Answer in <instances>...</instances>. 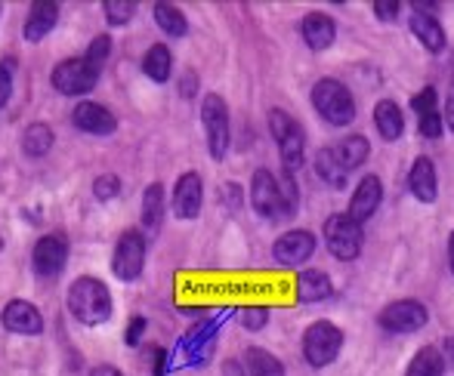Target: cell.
<instances>
[{
	"mask_svg": "<svg viewBox=\"0 0 454 376\" xmlns=\"http://www.w3.org/2000/svg\"><path fill=\"white\" fill-rule=\"evenodd\" d=\"M251 207L263 219H291L297 213V182H294V176L287 170L281 176H275L272 170L260 167L251 180Z\"/></svg>",
	"mask_w": 454,
	"mask_h": 376,
	"instance_id": "obj_1",
	"label": "cell"
},
{
	"mask_svg": "<svg viewBox=\"0 0 454 376\" xmlns=\"http://www.w3.org/2000/svg\"><path fill=\"white\" fill-rule=\"evenodd\" d=\"M309 102L316 108V114L328 127H349L356 120V99L343 81L337 78H322L316 81L309 93Z\"/></svg>",
	"mask_w": 454,
	"mask_h": 376,
	"instance_id": "obj_2",
	"label": "cell"
},
{
	"mask_svg": "<svg viewBox=\"0 0 454 376\" xmlns=\"http://www.w3.org/2000/svg\"><path fill=\"white\" fill-rule=\"evenodd\" d=\"M68 309L87 327L106 324L112 318V293L96 278H78L68 290Z\"/></svg>",
	"mask_w": 454,
	"mask_h": 376,
	"instance_id": "obj_3",
	"label": "cell"
},
{
	"mask_svg": "<svg viewBox=\"0 0 454 376\" xmlns=\"http://www.w3.org/2000/svg\"><path fill=\"white\" fill-rule=\"evenodd\" d=\"M322 234H325V244H328V253L337 263H353V259L362 257L364 228L349 213H331L322 226Z\"/></svg>",
	"mask_w": 454,
	"mask_h": 376,
	"instance_id": "obj_4",
	"label": "cell"
},
{
	"mask_svg": "<svg viewBox=\"0 0 454 376\" xmlns=\"http://www.w3.org/2000/svg\"><path fill=\"white\" fill-rule=\"evenodd\" d=\"M266 120H270V133H272L275 145H278V151H281V164H285V170H287V173L300 170V167H303V161H306V133H303V127H300L297 120L285 111V108H272Z\"/></svg>",
	"mask_w": 454,
	"mask_h": 376,
	"instance_id": "obj_5",
	"label": "cell"
},
{
	"mask_svg": "<svg viewBox=\"0 0 454 376\" xmlns=\"http://www.w3.org/2000/svg\"><path fill=\"white\" fill-rule=\"evenodd\" d=\"M300 349H303L306 364L316 367V371H322V367L334 364V361L340 358L343 330L337 327V324H331V321H316V324H309V327H306Z\"/></svg>",
	"mask_w": 454,
	"mask_h": 376,
	"instance_id": "obj_6",
	"label": "cell"
},
{
	"mask_svg": "<svg viewBox=\"0 0 454 376\" xmlns=\"http://www.w3.org/2000/svg\"><path fill=\"white\" fill-rule=\"evenodd\" d=\"M201 124L207 133V149L214 161H223L229 155V142H232V127H229V108L226 99L216 93H207L201 102Z\"/></svg>",
	"mask_w": 454,
	"mask_h": 376,
	"instance_id": "obj_7",
	"label": "cell"
},
{
	"mask_svg": "<svg viewBox=\"0 0 454 376\" xmlns=\"http://www.w3.org/2000/svg\"><path fill=\"white\" fill-rule=\"evenodd\" d=\"M377 324H380L387 334L395 336H408L418 334L430 324V311L420 299H393L389 305H383L380 315H377Z\"/></svg>",
	"mask_w": 454,
	"mask_h": 376,
	"instance_id": "obj_8",
	"label": "cell"
},
{
	"mask_svg": "<svg viewBox=\"0 0 454 376\" xmlns=\"http://www.w3.org/2000/svg\"><path fill=\"white\" fill-rule=\"evenodd\" d=\"M408 28H411L414 41L427 50V53L439 56L449 47V35H445L442 22L436 16V6H424V4H411V12H408Z\"/></svg>",
	"mask_w": 454,
	"mask_h": 376,
	"instance_id": "obj_9",
	"label": "cell"
},
{
	"mask_svg": "<svg viewBox=\"0 0 454 376\" xmlns=\"http://www.w3.org/2000/svg\"><path fill=\"white\" fill-rule=\"evenodd\" d=\"M318 250V241L309 228H291L281 238H275L272 244V259L278 265H287V269H300L306 265Z\"/></svg>",
	"mask_w": 454,
	"mask_h": 376,
	"instance_id": "obj_10",
	"label": "cell"
},
{
	"mask_svg": "<svg viewBox=\"0 0 454 376\" xmlns=\"http://www.w3.org/2000/svg\"><path fill=\"white\" fill-rule=\"evenodd\" d=\"M99 81V68L87 59H66L53 68V87L66 96H84L90 93Z\"/></svg>",
	"mask_w": 454,
	"mask_h": 376,
	"instance_id": "obj_11",
	"label": "cell"
},
{
	"mask_svg": "<svg viewBox=\"0 0 454 376\" xmlns=\"http://www.w3.org/2000/svg\"><path fill=\"white\" fill-rule=\"evenodd\" d=\"M145 269V241L139 232H124L114 244L112 272L121 281H137Z\"/></svg>",
	"mask_w": 454,
	"mask_h": 376,
	"instance_id": "obj_12",
	"label": "cell"
},
{
	"mask_svg": "<svg viewBox=\"0 0 454 376\" xmlns=\"http://www.w3.org/2000/svg\"><path fill=\"white\" fill-rule=\"evenodd\" d=\"M383 201V182L377 173H364L359 180V186L353 188V197H349V207L347 213L353 216L356 222H368L371 216L377 213Z\"/></svg>",
	"mask_w": 454,
	"mask_h": 376,
	"instance_id": "obj_13",
	"label": "cell"
},
{
	"mask_svg": "<svg viewBox=\"0 0 454 376\" xmlns=\"http://www.w3.org/2000/svg\"><path fill=\"white\" fill-rule=\"evenodd\" d=\"M300 37H303V43L312 53H325L337 41V22L328 12H306L300 19Z\"/></svg>",
	"mask_w": 454,
	"mask_h": 376,
	"instance_id": "obj_14",
	"label": "cell"
},
{
	"mask_svg": "<svg viewBox=\"0 0 454 376\" xmlns=\"http://www.w3.org/2000/svg\"><path fill=\"white\" fill-rule=\"evenodd\" d=\"M408 191L418 197L420 203H436L439 197V170L430 155L414 157L411 170H408Z\"/></svg>",
	"mask_w": 454,
	"mask_h": 376,
	"instance_id": "obj_15",
	"label": "cell"
},
{
	"mask_svg": "<svg viewBox=\"0 0 454 376\" xmlns=\"http://www.w3.org/2000/svg\"><path fill=\"white\" fill-rule=\"evenodd\" d=\"M66 263H68V247L62 238H56V234H43V238L35 244V272L41 278L62 275Z\"/></svg>",
	"mask_w": 454,
	"mask_h": 376,
	"instance_id": "obj_16",
	"label": "cell"
},
{
	"mask_svg": "<svg viewBox=\"0 0 454 376\" xmlns=\"http://www.w3.org/2000/svg\"><path fill=\"white\" fill-rule=\"evenodd\" d=\"M204 203V182L198 173H183L174 186V213L180 219H195Z\"/></svg>",
	"mask_w": 454,
	"mask_h": 376,
	"instance_id": "obj_17",
	"label": "cell"
},
{
	"mask_svg": "<svg viewBox=\"0 0 454 376\" xmlns=\"http://www.w3.org/2000/svg\"><path fill=\"white\" fill-rule=\"evenodd\" d=\"M334 296V284L325 272L318 269H300L297 281H294V299L300 305H316L325 303V299Z\"/></svg>",
	"mask_w": 454,
	"mask_h": 376,
	"instance_id": "obj_18",
	"label": "cell"
},
{
	"mask_svg": "<svg viewBox=\"0 0 454 376\" xmlns=\"http://www.w3.org/2000/svg\"><path fill=\"white\" fill-rule=\"evenodd\" d=\"M0 321H4V327L10 330V334H22V336H35L43 330L41 311L31 303H25V299H12L4 309V315H0Z\"/></svg>",
	"mask_w": 454,
	"mask_h": 376,
	"instance_id": "obj_19",
	"label": "cell"
},
{
	"mask_svg": "<svg viewBox=\"0 0 454 376\" xmlns=\"http://www.w3.org/2000/svg\"><path fill=\"white\" fill-rule=\"evenodd\" d=\"M72 120L81 133H93V136H108V133H114V127H118L114 114L108 111V108L96 105V102H81V105L74 108Z\"/></svg>",
	"mask_w": 454,
	"mask_h": 376,
	"instance_id": "obj_20",
	"label": "cell"
},
{
	"mask_svg": "<svg viewBox=\"0 0 454 376\" xmlns=\"http://www.w3.org/2000/svg\"><path fill=\"white\" fill-rule=\"evenodd\" d=\"M331 151H334L337 164H340L347 173H353V170H359L368 164L371 142H368V136H362V133H347V136L337 139V145H331Z\"/></svg>",
	"mask_w": 454,
	"mask_h": 376,
	"instance_id": "obj_21",
	"label": "cell"
},
{
	"mask_svg": "<svg viewBox=\"0 0 454 376\" xmlns=\"http://www.w3.org/2000/svg\"><path fill=\"white\" fill-rule=\"evenodd\" d=\"M374 127L383 142H399L405 136V114L393 99H380L374 105Z\"/></svg>",
	"mask_w": 454,
	"mask_h": 376,
	"instance_id": "obj_22",
	"label": "cell"
},
{
	"mask_svg": "<svg viewBox=\"0 0 454 376\" xmlns=\"http://www.w3.org/2000/svg\"><path fill=\"white\" fill-rule=\"evenodd\" d=\"M56 19H59V6L56 4H35L28 19H25V41H43L56 28Z\"/></svg>",
	"mask_w": 454,
	"mask_h": 376,
	"instance_id": "obj_23",
	"label": "cell"
},
{
	"mask_svg": "<svg viewBox=\"0 0 454 376\" xmlns=\"http://www.w3.org/2000/svg\"><path fill=\"white\" fill-rule=\"evenodd\" d=\"M445 355L436 346H424L414 352V358L408 361L405 376H445Z\"/></svg>",
	"mask_w": 454,
	"mask_h": 376,
	"instance_id": "obj_24",
	"label": "cell"
},
{
	"mask_svg": "<svg viewBox=\"0 0 454 376\" xmlns=\"http://www.w3.org/2000/svg\"><path fill=\"white\" fill-rule=\"evenodd\" d=\"M161 222H164V188L155 182V186H149L143 195V228H145V234L155 238V234L161 232Z\"/></svg>",
	"mask_w": 454,
	"mask_h": 376,
	"instance_id": "obj_25",
	"label": "cell"
},
{
	"mask_svg": "<svg viewBox=\"0 0 454 376\" xmlns=\"http://www.w3.org/2000/svg\"><path fill=\"white\" fill-rule=\"evenodd\" d=\"M143 72H145V78H152L155 84H164V81L170 78V72H174V56H170V50L164 47V43H155V47L145 53Z\"/></svg>",
	"mask_w": 454,
	"mask_h": 376,
	"instance_id": "obj_26",
	"label": "cell"
},
{
	"mask_svg": "<svg viewBox=\"0 0 454 376\" xmlns=\"http://www.w3.org/2000/svg\"><path fill=\"white\" fill-rule=\"evenodd\" d=\"M316 173H318V180L325 182V186H331V188H347V170L337 164V157H334V151L325 145V149H318V155H316Z\"/></svg>",
	"mask_w": 454,
	"mask_h": 376,
	"instance_id": "obj_27",
	"label": "cell"
},
{
	"mask_svg": "<svg viewBox=\"0 0 454 376\" xmlns=\"http://www.w3.org/2000/svg\"><path fill=\"white\" fill-rule=\"evenodd\" d=\"M247 376H285V364L266 349H247L245 352Z\"/></svg>",
	"mask_w": 454,
	"mask_h": 376,
	"instance_id": "obj_28",
	"label": "cell"
},
{
	"mask_svg": "<svg viewBox=\"0 0 454 376\" xmlns=\"http://www.w3.org/2000/svg\"><path fill=\"white\" fill-rule=\"evenodd\" d=\"M22 149L28 157H43L53 149V130L47 124H31L22 136Z\"/></svg>",
	"mask_w": 454,
	"mask_h": 376,
	"instance_id": "obj_29",
	"label": "cell"
},
{
	"mask_svg": "<svg viewBox=\"0 0 454 376\" xmlns=\"http://www.w3.org/2000/svg\"><path fill=\"white\" fill-rule=\"evenodd\" d=\"M155 22L161 25V31H168L170 37H185V31H189L185 16L170 4H155Z\"/></svg>",
	"mask_w": 454,
	"mask_h": 376,
	"instance_id": "obj_30",
	"label": "cell"
},
{
	"mask_svg": "<svg viewBox=\"0 0 454 376\" xmlns=\"http://www.w3.org/2000/svg\"><path fill=\"white\" fill-rule=\"evenodd\" d=\"M418 133L424 139H439L445 133V118H442V108L439 111H427L418 114Z\"/></svg>",
	"mask_w": 454,
	"mask_h": 376,
	"instance_id": "obj_31",
	"label": "cell"
},
{
	"mask_svg": "<svg viewBox=\"0 0 454 376\" xmlns=\"http://www.w3.org/2000/svg\"><path fill=\"white\" fill-rule=\"evenodd\" d=\"M137 12V4L133 0H108L106 4V19L112 25H127Z\"/></svg>",
	"mask_w": 454,
	"mask_h": 376,
	"instance_id": "obj_32",
	"label": "cell"
},
{
	"mask_svg": "<svg viewBox=\"0 0 454 376\" xmlns=\"http://www.w3.org/2000/svg\"><path fill=\"white\" fill-rule=\"evenodd\" d=\"M411 108H414V114H427V111H439V93H436V87L433 84H427L424 90H418L411 96Z\"/></svg>",
	"mask_w": 454,
	"mask_h": 376,
	"instance_id": "obj_33",
	"label": "cell"
},
{
	"mask_svg": "<svg viewBox=\"0 0 454 376\" xmlns=\"http://www.w3.org/2000/svg\"><path fill=\"white\" fill-rule=\"evenodd\" d=\"M266 324H270V309H263V305H247L241 311V327L245 330H263Z\"/></svg>",
	"mask_w": 454,
	"mask_h": 376,
	"instance_id": "obj_34",
	"label": "cell"
},
{
	"mask_svg": "<svg viewBox=\"0 0 454 376\" xmlns=\"http://www.w3.org/2000/svg\"><path fill=\"white\" fill-rule=\"evenodd\" d=\"M118 191H121V180L112 173L99 176V180L93 182V195L99 197V201H112V197H118Z\"/></svg>",
	"mask_w": 454,
	"mask_h": 376,
	"instance_id": "obj_35",
	"label": "cell"
},
{
	"mask_svg": "<svg viewBox=\"0 0 454 376\" xmlns=\"http://www.w3.org/2000/svg\"><path fill=\"white\" fill-rule=\"evenodd\" d=\"M108 50H112V37H106V35H102V37H96V41L90 43V50H87V56H84V59H87V62H93V65L99 68L102 62L108 59Z\"/></svg>",
	"mask_w": 454,
	"mask_h": 376,
	"instance_id": "obj_36",
	"label": "cell"
},
{
	"mask_svg": "<svg viewBox=\"0 0 454 376\" xmlns=\"http://www.w3.org/2000/svg\"><path fill=\"white\" fill-rule=\"evenodd\" d=\"M402 12V4H395V0H377L374 4V16L380 19V22H393V19H399Z\"/></svg>",
	"mask_w": 454,
	"mask_h": 376,
	"instance_id": "obj_37",
	"label": "cell"
},
{
	"mask_svg": "<svg viewBox=\"0 0 454 376\" xmlns=\"http://www.w3.org/2000/svg\"><path fill=\"white\" fill-rule=\"evenodd\" d=\"M10 96H12V74L6 65H0V108L10 102Z\"/></svg>",
	"mask_w": 454,
	"mask_h": 376,
	"instance_id": "obj_38",
	"label": "cell"
},
{
	"mask_svg": "<svg viewBox=\"0 0 454 376\" xmlns=\"http://www.w3.org/2000/svg\"><path fill=\"white\" fill-rule=\"evenodd\" d=\"M145 334V318H130V327H127V336L124 340L130 342V346H137L139 336Z\"/></svg>",
	"mask_w": 454,
	"mask_h": 376,
	"instance_id": "obj_39",
	"label": "cell"
},
{
	"mask_svg": "<svg viewBox=\"0 0 454 376\" xmlns=\"http://www.w3.org/2000/svg\"><path fill=\"white\" fill-rule=\"evenodd\" d=\"M223 197H226V207L229 210H239V201H241V191H239V186H223Z\"/></svg>",
	"mask_w": 454,
	"mask_h": 376,
	"instance_id": "obj_40",
	"label": "cell"
},
{
	"mask_svg": "<svg viewBox=\"0 0 454 376\" xmlns=\"http://www.w3.org/2000/svg\"><path fill=\"white\" fill-rule=\"evenodd\" d=\"M442 118H445V130L454 133V90L449 93V99H445V105H442Z\"/></svg>",
	"mask_w": 454,
	"mask_h": 376,
	"instance_id": "obj_41",
	"label": "cell"
},
{
	"mask_svg": "<svg viewBox=\"0 0 454 376\" xmlns=\"http://www.w3.org/2000/svg\"><path fill=\"white\" fill-rule=\"evenodd\" d=\"M223 376H247V367L241 361H226L223 364Z\"/></svg>",
	"mask_w": 454,
	"mask_h": 376,
	"instance_id": "obj_42",
	"label": "cell"
},
{
	"mask_svg": "<svg viewBox=\"0 0 454 376\" xmlns=\"http://www.w3.org/2000/svg\"><path fill=\"white\" fill-rule=\"evenodd\" d=\"M90 376H124L118 371V367H108V364H102V367H93V373Z\"/></svg>",
	"mask_w": 454,
	"mask_h": 376,
	"instance_id": "obj_43",
	"label": "cell"
},
{
	"mask_svg": "<svg viewBox=\"0 0 454 376\" xmlns=\"http://www.w3.org/2000/svg\"><path fill=\"white\" fill-rule=\"evenodd\" d=\"M195 87H198V81H195V74H185V81H183V96H189V93H195Z\"/></svg>",
	"mask_w": 454,
	"mask_h": 376,
	"instance_id": "obj_44",
	"label": "cell"
},
{
	"mask_svg": "<svg viewBox=\"0 0 454 376\" xmlns=\"http://www.w3.org/2000/svg\"><path fill=\"white\" fill-rule=\"evenodd\" d=\"M445 361H449V364L454 367V336H449V340H445Z\"/></svg>",
	"mask_w": 454,
	"mask_h": 376,
	"instance_id": "obj_45",
	"label": "cell"
},
{
	"mask_svg": "<svg viewBox=\"0 0 454 376\" xmlns=\"http://www.w3.org/2000/svg\"><path fill=\"white\" fill-rule=\"evenodd\" d=\"M449 265H451V275H454V232L449 238Z\"/></svg>",
	"mask_w": 454,
	"mask_h": 376,
	"instance_id": "obj_46",
	"label": "cell"
}]
</instances>
